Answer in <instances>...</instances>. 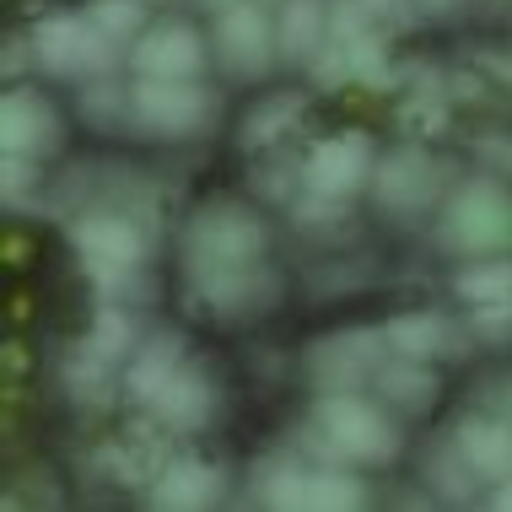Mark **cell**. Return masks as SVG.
I'll return each instance as SVG.
<instances>
[{
    "instance_id": "obj_32",
    "label": "cell",
    "mask_w": 512,
    "mask_h": 512,
    "mask_svg": "<svg viewBox=\"0 0 512 512\" xmlns=\"http://www.w3.org/2000/svg\"><path fill=\"white\" fill-rule=\"evenodd\" d=\"M308 81L318 92H340V87H356V65H351V49L340 38H329L324 49L308 60Z\"/></svg>"
},
{
    "instance_id": "obj_45",
    "label": "cell",
    "mask_w": 512,
    "mask_h": 512,
    "mask_svg": "<svg viewBox=\"0 0 512 512\" xmlns=\"http://www.w3.org/2000/svg\"><path fill=\"white\" fill-rule=\"evenodd\" d=\"M259 6H270V11H275V6H281V0H259Z\"/></svg>"
},
{
    "instance_id": "obj_31",
    "label": "cell",
    "mask_w": 512,
    "mask_h": 512,
    "mask_svg": "<svg viewBox=\"0 0 512 512\" xmlns=\"http://www.w3.org/2000/svg\"><path fill=\"white\" fill-rule=\"evenodd\" d=\"M146 6H151V0H92L87 11H92V22H98L103 33L114 38V44H124V49H130L135 38H141L146 27H151Z\"/></svg>"
},
{
    "instance_id": "obj_13",
    "label": "cell",
    "mask_w": 512,
    "mask_h": 512,
    "mask_svg": "<svg viewBox=\"0 0 512 512\" xmlns=\"http://www.w3.org/2000/svg\"><path fill=\"white\" fill-rule=\"evenodd\" d=\"M0 146L17 157H54L65 146V119L44 92H33V81H11L6 103H0Z\"/></svg>"
},
{
    "instance_id": "obj_28",
    "label": "cell",
    "mask_w": 512,
    "mask_h": 512,
    "mask_svg": "<svg viewBox=\"0 0 512 512\" xmlns=\"http://www.w3.org/2000/svg\"><path fill=\"white\" fill-rule=\"evenodd\" d=\"M87 345H92L98 356H108V362L124 372V362H130L135 345H141V329H135L130 308H124V302H103L98 318H92V329H87Z\"/></svg>"
},
{
    "instance_id": "obj_3",
    "label": "cell",
    "mask_w": 512,
    "mask_h": 512,
    "mask_svg": "<svg viewBox=\"0 0 512 512\" xmlns=\"http://www.w3.org/2000/svg\"><path fill=\"white\" fill-rule=\"evenodd\" d=\"M437 243L453 259H486L512 254V189L507 178H469L453 184L437 216Z\"/></svg>"
},
{
    "instance_id": "obj_19",
    "label": "cell",
    "mask_w": 512,
    "mask_h": 512,
    "mask_svg": "<svg viewBox=\"0 0 512 512\" xmlns=\"http://www.w3.org/2000/svg\"><path fill=\"white\" fill-rule=\"evenodd\" d=\"M184 362H189V340L178 335V329H157V335H146L141 345H135V356L124 362V372H119L124 399H135V405L146 410L151 394H157Z\"/></svg>"
},
{
    "instance_id": "obj_22",
    "label": "cell",
    "mask_w": 512,
    "mask_h": 512,
    "mask_svg": "<svg viewBox=\"0 0 512 512\" xmlns=\"http://www.w3.org/2000/svg\"><path fill=\"white\" fill-rule=\"evenodd\" d=\"M60 383H65V394H71V405H81V410H108V405H114V399L124 394L119 367L108 362V356L92 351L87 340L65 351V362H60Z\"/></svg>"
},
{
    "instance_id": "obj_38",
    "label": "cell",
    "mask_w": 512,
    "mask_h": 512,
    "mask_svg": "<svg viewBox=\"0 0 512 512\" xmlns=\"http://www.w3.org/2000/svg\"><path fill=\"white\" fill-rule=\"evenodd\" d=\"M486 410H496V415H507V421H512V378L491 383V394H486Z\"/></svg>"
},
{
    "instance_id": "obj_11",
    "label": "cell",
    "mask_w": 512,
    "mask_h": 512,
    "mask_svg": "<svg viewBox=\"0 0 512 512\" xmlns=\"http://www.w3.org/2000/svg\"><path fill=\"white\" fill-rule=\"evenodd\" d=\"M372 168H378V141L367 130H335L302 157V189L329 200H356L362 189H372Z\"/></svg>"
},
{
    "instance_id": "obj_17",
    "label": "cell",
    "mask_w": 512,
    "mask_h": 512,
    "mask_svg": "<svg viewBox=\"0 0 512 512\" xmlns=\"http://www.w3.org/2000/svg\"><path fill=\"white\" fill-rule=\"evenodd\" d=\"M146 502L168 512H200L221 502V469L211 459H195V453H168L146 486Z\"/></svg>"
},
{
    "instance_id": "obj_33",
    "label": "cell",
    "mask_w": 512,
    "mask_h": 512,
    "mask_svg": "<svg viewBox=\"0 0 512 512\" xmlns=\"http://www.w3.org/2000/svg\"><path fill=\"white\" fill-rule=\"evenodd\" d=\"M469 329H475L480 345L507 351V345H512V297L507 302H491V308H469Z\"/></svg>"
},
{
    "instance_id": "obj_30",
    "label": "cell",
    "mask_w": 512,
    "mask_h": 512,
    "mask_svg": "<svg viewBox=\"0 0 512 512\" xmlns=\"http://www.w3.org/2000/svg\"><path fill=\"white\" fill-rule=\"evenodd\" d=\"M345 205H351V200H329V195L302 189V195L286 205V211H292V227L302 232V238L329 243V238H340V227H345Z\"/></svg>"
},
{
    "instance_id": "obj_16",
    "label": "cell",
    "mask_w": 512,
    "mask_h": 512,
    "mask_svg": "<svg viewBox=\"0 0 512 512\" xmlns=\"http://www.w3.org/2000/svg\"><path fill=\"white\" fill-rule=\"evenodd\" d=\"M448 442L464 453V464L480 475V486H502L512 480V421L496 410H475L453 421Z\"/></svg>"
},
{
    "instance_id": "obj_7",
    "label": "cell",
    "mask_w": 512,
    "mask_h": 512,
    "mask_svg": "<svg viewBox=\"0 0 512 512\" xmlns=\"http://www.w3.org/2000/svg\"><path fill=\"white\" fill-rule=\"evenodd\" d=\"M211 54L232 81H265L281 65L275 11L259 0H232V6L211 11Z\"/></svg>"
},
{
    "instance_id": "obj_8",
    "label": "cell",
    "mask_w": 512,
    "mask_h": 512,
    "mask_svg": "<svg viewBox=\"0 0 512 512\" xmlns=\"http://www.w3.org/2000/svg\"><path fill=\"white\" fill-rule=\"evenodd\" d=\"M437 200H448V162H437L421 141H405L383 151L372 168V205L394 221H415L432 211Z\"/></svg>"
},
{
    "instance_id": "obj_14",
    "label": "cell",
    "mask_w": 512,
    "mask_h": 512,
    "mask_svg": "<svg viewBox=\"0 0 512 512\" xmlns=\"http://www.w3.org/2000/svg\"><path fill=\"white\" fill-rule=\"evenodd\" d=\"M216 410H221V389H216V378L200 362H184L157 394H151V405H146L151 421L168 426L173 437L205 432V426L216 421Z\"/></svg>"
},
{
    "instance_id": "obj_1",
    "label": "cell",
    "mask_w": 512,
    "mask_h": 512,
    "mask_svg": "<svg viewBox=\"0 0 512 512\" xmlns=\"http://www.w3.org/2000/svg\"><path fill=\"white\" fill-rule=\"evenodd\" d=\"M302 437H308V448L318 459H335V464H394L399 448H405L399 415L372 389L318 394Z\"/></svg>"
},
{
    "instance_id": "obj_5",
    "label": "cell",
    "mask_w": 512,
    "mask_h": 512,
    "mask_svg": "<svg viewBox=\"0 0 512 512\" xmlns=\"http://www.w3.org/2000/svg\"><path fill=\"white\" fill-rule=\"evenodd\" d=\"M221 119V92L195 81H162V76H135L130 81V130L146 141H200Z\"/></svg>"
},
{
    "instance_id": "obj_26",
    "label": "cell",
    "mask_w": 512,
    "mask_h": 512,
    "mask_svg": "<svg viewBox=\"0 0 512 512\" xmlns=\"http://www.w3.org/2000/svg\"><path fill=\"white\" fill-rule=\"evenodd\" d=\"M76 114H81V124H92V130H103V135L130 130V87H119L114 76H92V81H81Z\"/></svg>"
},
{
    "instance_id": "obj_18",
    "label": "cell",
    "mask_w": 512,
    "mask_h": 512,
    "mask_svg": "<svg viewBox=\"0 0 512 512\" xmlns=\"http://www.w3.org/2000/svg\"><path fill=\"white\" fill-rule=\"evenodd\" d=\"M372 394L389 405L399 421H415V415H432L442 399V378L432 362H415V356H389L378 372H372Z\"/></svg>"
},
{
    "instance_id": "obj_10",
    "label": "cell",
    "mask_w": 512,
    "mask_h": 512,
    "mask_svg": "<svg viewBox=\"0 0 512 512\" xmlns=\"http://www.w3.org/2000/svg\"><path fill=\"white\" fill-rule=\"evenodd\" d=\"M281 302V275L265 259L259 265H238V270H205L189 275V308L216 324H254Z\"/></svg>"
},
{
    "instance_id": "obj_25",
    "label": "cell",
    "mask_w": 512,
    "mask_h": 512,
    "mask_svg": "<svg viewBox=\"0 0 512 512\" xmlns=\"http://www.w3.org/2000/svg\"><path fill=\"white\" fill-rule=\"evenodd\" d=\"M302 507H313V512H356V507H367V486L356 480V464H335V459L313 464L308 469V502Z\"/></svg>"
},
{
    "instance_id": "obj_6",
    "label": "cell",
    "mask_w": 512,
    "mask_h": 512,
    "mask_svg": "<svg viewBox=\"0 0 512 512\" xmlns=\"http://www.w3.org/2000/svg\"><path fill=\"white\" fill-rule=\"evenodd\" d=\"M33 49H38V71L54 81H92V76H114L119 60H130V49L114 44L92 11H54V17L33 22Z\"/></svg>"
},
{
    "instance_id": "obj_29",
    "label": "cell",
    "mask_w": 512,
    "mask_h": 512,
    "mask_svg": "<svg viewBox=\"0 0 512 512\" xmlns=\"http://www.w3.org/2000/svg\"><path fill=\"white\" fill-rule=\"evenodd\" d=\"M426 486H432L442 502H469L475 486H480V475L464 464V453L453 448V442H442L432 459H426Z\"/></svg>"
},
{
    "instance_id": "obj_36",
    "label": "cell",
    "mask_w": 512,
    "mask_h": 512,
    "mask_svg": "<svg viewBox=\"0 0 512 512\" xmlns=\"http://www.w3.org/2000/svg\"><path fill=\"white\" fill-rule=\"evenodd\" d=\"M362 6H367L383 27H389V33H394V27H410L415 17H421V6H415V0H362Z\"/></svg>"
},
{
    "instance_id": "obj_37",
    "label": "cell",
    "mask_w": 512,
    "mask_h": 512,
    "mask_svg": "<svg viewBox=\"0 0 512 512\" xmlns=\"http://www.w3.org/2000/svg\"><path fill=\"white\" fill-rule=\"evenodd\" d=\"M27 65H38V49H33V33H11L6 38V76L17 81Z\"/></svg>"
},
{
    "instance_id": "obj_23",
    "label": "cell",
    "mask_w": 512,
    "mask_h": 512,
    "mask_svg": "<svg viewBox=\"0 0 512 512\" xmlns=\"http://www.w3.org/2000/svg\"><path fill=\"white\" fill-rule=\"evenodd\" d=\"M248 496H254L259 507H302L308 502V464L297 459V453H275V459H259L254 464V480H248Z\"/></svg>"
},
{
    "instance_id": "obj_41",
    "label": "cell",
    "mask_w": 512,
    "mask_h": 512,
    "mask_svg": "<svg viewBox=\"0 0 512 512\" xmlns=\"http://www.w3.org/2000/svg\"><path fill=\"white\" fill-rule=\"evenodd\" d=\"M491 507H507V512H512V480H502V486H491Z\"/></svg>"
},
{
    "instance_id": "obj_4",
    "label": "cell",
    "mask_w": 512,
    "mask_h": 512,
    "mask_svg": "<svg viewBox=\"0 0 512 512\" xmlns=\"http://www.w3.org/2000/svg\"><path fill=\"white\" fill-rule=\"evenodd\" d=\"M65 238H71L81 270H87L108 297H114L130 275H141L146 254H151L146 221L135 211H124V205H92V211L71 216L65 221Z\"/></svg>"
},
{
    "instance_id": "obj_34",
    "label": "cell",
    "mask_w": 512,
    "mask_h": 512,
    "mask_svg": "<svg viewBox=\"0 0 512 512\" xmlns=\"http://www.w3.org/2000/svg\"><path fill=\"white\" fill-rule=\"evenodd\" d=\"M475 162H480L491 178H507V184H512V130L475 135Z\"/></svg>"
},
{
    "instance_id": "obj_42",
    "label": "cell",
    "mask_w": 512,
    "mask_h": 512,
    "mask_svg": "<svg viewBox=\"0 0 512 512\" xmlns=\"http://www.w3.org/2000/svg\"><path fill=\"white\" fill-rule=\"evenodd\" d=\"M27 254V243H22V232H11V238H6V259H11V265H17V259Z\"/></svg>"
},
{
    "instance_id": "obj_20",
    "label": "cell",
    "mask_w": 512,
    "mask_h": 512,
    "mask_svg": "<svg viewBox=\"0 0 512 512\" xmlns=\"http://www.w3.org/2000/svg\"><path fill=\"white\" fill-rule=\"evenodd\" d=\"M302 114H308V98H302V92H265V98L248 103V114L238 119V146L248 157L286 146L302 130Z\"/></svg>"
},
{
    "instance_id": "obj_21",
    "label": "cell",
    "mask_w": 512,
    "mask_h": 512,
    "mask_svg": "<svg viewBox=\"0 0 512 512\" xmlns=\"http://www.w3.org/2000/svg\"><path fill=\"white\" fill-rule=\"evenodd\" d=\"M275 44H281V65L308 71V60L329 44V0H281L275 6Z\"/></svg>"
},
{
    "instance_id": "obj_2",
    "label": "cell",
    "mask_w": 512,
    "mask_h": 512,
    "mask_svg": "<svg viewBox=\"0 0 512 512\" xmlns=\"http://www.w3.org/2000/svg\"><path fill=\"white\" fill-rule=\"evenodd\" d=\"M184 275H205V270H238V265H259L270 254V227L254 205L243 200H211L184 221Z\"/></svg>"
},
{
    "instance_id": "obj_40",
    "label": "cell",
    "mask_w": 512,
    "mask_h": 512,
    "mask_svg": "<svg viewBox=\"0 0 512 512\" xmlns=\"http://www.w3.org/2000/svg\"><path fill=\"white\" fill-rule=\"evenodd\" d=\"M22 367H27V351L11 340V345H6V372H11V378H22Z\"/></svg>"
},
{
    "instance_id": "obj_35",
    "label": "cell",
    "mask_w": 512,
    "mask_h": 512,
    "mask_svg": "<svg viewBox=\"0 0 512 512\" xmlns=\"http://www.w3.org/2000/svg\"><path fill=\"white\" fill-rule=\"evenodd\" d=\"M27 189H38V157H17V151H6V205H11V211H22V205H27Z\"/></svg>"
},
{
    "instance_id": "obj_43",
    "label": "cell",
    "mask_w": 512,
    "mask_h": 512,
    "mask_svg": "<svg viewBox=\"0 0 512 512\" xmlns=\"http://www.w3.org/2000/svg\"><path fill=\"white\" fill-rule=\"evenodd\" d=\"M496 76H502L507 87H512V54H507V60H496Z\"/></svg>"
},
{
    "instance_id": "obj_27",
    "label": "cell",
    "mask_w": 512,
    "mask_h": 512,
    "mask_svg": "<svg viewBox=\"0 0 512 512\" xmlns=\"http://www.w3.org/2000/svg\"><path fill=\"white\" fill-rule=\"evenodd\" d=\"M248 189L270 205H292L302 195V162H292V151L275 146V151H259L248 162Z\"/></svg>"
},
{
    "instance_id": "obj_24",
    "label": "cell",
    "mask_w": 512,
    "mask_h": 512,
    "mask_svg": "<svg viewBox=\"0 0 512 512\" xmlns=\"http://www.w3.org/2000/svg\"><path fill=\"white\" fill-rule=\"evenodd\" d=\"M512 297V254H486V259H469L453 275V302L459 308H491V302Z\"/></svg>"
},
{
    "instance_id": "obj_39",
    "label": "cell",
    "mask_w": 512,
    "mask_h": 512,
    "mask_svg": "<svg viewBox=\"0 0 512 512\" xmlns=\"http://www.w3.org/2000/svg\"><path fill=\"white\" fill-rule=\"evenodd\" d=\"M421 6V17H448V11H459L464 0H415Z\"/></svg>"
},
{
    "instance_id": "obj_9",
    "label": "cell",
    "mask_w": 512,
    "mask_h": 512,
    "mask_svg": "<svg viewBox=\"0 0 512 512\" xmlns=\"http://www.w3.org/2000/svg\"><path fill=\"white\" fill-rule=\"evenodd\" d=\"M389 335L372 324H351V329H335V335H318L308 345V372L313 394H340V389H372V372L389 362Z\"/></svg>"
},
{
    "instance_id": "obj_15",
    "label": "cell",
    "mask_w": 512,
    "mask_h": 512,
    "mask_svg": "<svg viewBox=\"0 0 512 512\" xmlns=\"http://www.w3.org/2000/svg\"><path fill=\"white\" fill-rule=\"evenodd\" d=\"M394 356H415V362H453V356H469V318H448V313H399L383 324Z\"/></svg>"
},
{
    "instance_id": "obj_44",
    "label": "cell",
    "mask_w": 512,
    "mask_h": 512,
    "mask_svg": "<svg viewBox=\"0 0 512 512\" xmlns=\"http://www.w3.org/2000/svg\"><path fill=\"white\" fill-rule=\"evenodd\" d=\"M200 11H221V6H232V0H195Z\"/></svg>"
},
{
    "instance_id": "obj_12",
    "label": "cell",
    "mask_w": 512,
    "mask_h": 512,
    "mask_svg": "<svg viewBox=\"0 0 512 512\" xmlns=\"http://www.w3.org/2000/svg\"><path fill=\"white\" fill-rule=\"evenodd\" d=\"M130 65L135 76H162V81H195L216 65L211 54V38L200 33L195 22H178V17H162L151 22L141 38L130 44Z\"/></svg>"
},
{
    "instance_id": "obj_46",
    "label": "cell",
    "mask_w": 512,
    "mask_h": 512,
    "mask_svg": "<svg viewBox=\"0 0 512 512\" xmlns=\"http://www.w3.org/2000/svg\"><path fill=\"white\" fill-rule=\"evenodd\" d=\"M151 6H173V0H151Z\"/></svg>"
}]
</instances>
